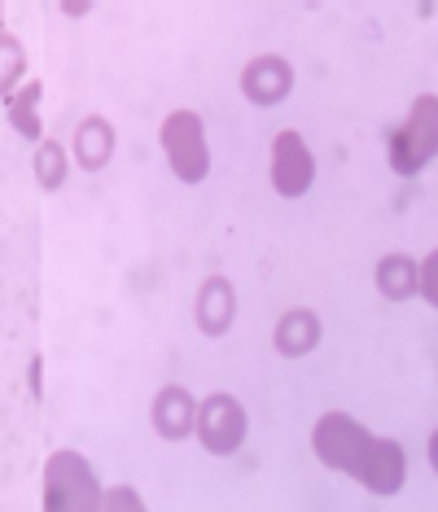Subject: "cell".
I'll return each instance as SVG.
<instances>
[{"label": "cell", "mask_w": 438, "mask_h": 512, "mask_svg": "<svg viewBox=\"0 0 438 512\" xmlns=\"http://www.w3.org/2000/svg\"><path fill=\"white\" fill-rule=\"evenodd\" d=\"M311 447H316L320 464L355 477L364 491L373 495H395L403 491L408 477V451L395 438H377L347 412H325L311 429Z\"/></svg>", "instance_id": "obj_1"}, {"label": "cell", "mask_w": 438, "mask_h": 512, "mask_svg": "<svg viewBox=\"0 0 438 512\" xmlns=\"http://www.w3.org/2000/svg\"><path fill=\"white\" fill-rule=\"evenodd\" d=\"M434 158H438V97L421 92L412 101L408 119L390 132V171L395 176H417Z\"/></svg>", "instance_id": "obj_2"}, {"label": "cell", "mask_w": 438, "mask_h": 512, "mask_svg": "<svg viewBox=\"0 0 438 512\" xmlns=\"http://www.w3.org/2000/svg\"><path fill=\"white\" fill-rule=\"evenodd\" d=\"M101 486L97 473L75 451H57L44 469V512H97Z\"/></svg>", "instance_id": "obj_3"}, {"label": "cell", "mask_w": 438, "mask_h": 512, "mask_svg": "<svg viewBox=\"0 0 438 512\" xmlns=\"http://www.w3.org/2000/svg\"><path fill=\"white\" fill-rule=\"evenodd\" d=\"M158 141H163V154L171 162V171H176V180L184 184H202L211 176V145H206V123L202 114L193 110H176L163 119V132H158Z\"/></svg>", "instance_id": "obj_4"}, {"label": "cell", "mask_w": 438, "mask_h": 512, "mask_svg": "<svg viewBox=\"0 0 438 512\" xmlns=\"http://www.w3.org/2000/svg\"><path fill=\"white\" fill-rule=\"evenodd\" d=\"M246 407H241V399H233V394H206V399L198 403V425H193V434H198V442L211 456H233V451H241V442H246Z\"/></svg>", "instance_id": "obj_5"}, {"label": "cell", "mask_w": 438, "mask_h": 512, "mask_svg": "<svg viewBox=\"0 0 438 512\" xmlns=\"http://www.w3.org/2000/svg\"><path fill=\"white\" fill-rule=\"evenodd\" d=\"M272 184L281 197H303L316 184V158H311L307 141L294 127L276 132V141H272Z\"/></svg>", "instance_id": "obj_6"}, {"label": "cell", "mask_w": 438, "mask_h": 512, "mask_svg": "<svg viewBox=\"0 0 438 512\" xmlns=\"http://www.w3.org/2000/svg\"><path fill=\"white\" fill-rule=\"evenodd\" d=\"M241 92H246L255 106H281L294 92V66L276 53H263L241 71Z\"/></svg>", "instance_id": "obj_7"}, {"label": "cell", "mask_w": 438, "mask_h": 512, "mask_svg": "<svg viewBox=\"0 0 438 512\" xmlns=\"http://www.w3.org/2000/svg\"><path fill=\"white\" fill-rule=\"evenodd\" d=\"M193 316H198V329L202 333H228L237 320V289L224 281V276H206L202 289H198V307H193Z\"/></svg>", "instance_id": "obj_8"}, {"label": "cell", "mask_w": 438, "mask_h": 512, "mask_svg": "<svg viewBox=\"0 0 438 512\" xmlns=\"http://www.w3.org/2000/svg\"><path fill=\"white\" fill-rule=\"evenodd\" d=\"M193 425H198V403H193V394L184 386L158 390V399H154V429L158 434L180 442V438L193 434Z\"/></svg>", "instance_id": "obj_9"}, {"label": "cell", "mask_w": 438, "mask_h": 512, "mask_svg": "<svg viewBox=\"0 0 438 512\" xmlns=\"http://www.w3.org/2000/svg\"><path fill=\"white\" fill-rule=\"evenodd\" d=\"M272 342H276V351L290 355V359L316 351V346H320V320H316V311H307V307L285 311V316L276 320Z\"/></svg>", "instance_id": "obj_10"}, {"label": "cell", "mask_w": 438, "mask_h": 512, "mask_svg": "<svg viewBox=\"0 0 438 512\" xmlns=\"http://www.w3.org/2000/svg\"><path fill=\"white\" fill-rule=\"evenodd\" d=\"M377 289L390 302H408L412 294H421V263L408 259V254H386L377 263Z\"/></svg>", "instance_id": "obj_11"}, {"label": "cell", "mask_w": 438, "mask_h": 512, "mask_svg": "<svg viewBox=\"0 0 438 512\" xmlns=\"http://www.w3.org/2000/svg\"><path fill=\"white\" fill-rule=\"evenodd\" d=\"M79 162H84L88 171H97L101 162L110 158V149H114V136H110V127L101 123V119H88L84 127H79Z\"/></svg>", "instance_id": "obj_12"}, {"label": "cell", "mask_w": 438, "mask_h": 512, "mask_svg": "<svg viewBox=\"0 0 438 512\" xmlns=\"http://www.w3.org/2000/svg\"><path fill=\"white\" fill-rule=\"evenodd\" d=\"M36 101H40V84H31L22 97L9 101V119H14L27 136H40V123H36Z\"/></svg>", "instance_id": "obj_13"}, {"label": "cell", "mask_w": 438, "mask_h": 512, "mask_svg": "<svg viewBox=\"0 0 438 512\" xmlns=\"http://www.w3.org/2000/svg\"><path fill=\"white\" fill-rule=\"evenodd\" d=\"M36 167H40V184H44V189H57V184L66 180V158H62V149H57V145H40Z\"/></svg>", "instance_id": "obj_14"}, {"label": "cell", "mask_w": 438, "mask_h": 512, "mask_svg": "<svg viewBox=\"0 0 438 512\" xmlns=\"http://www.w3.org/2000/svg\"><path fill=\"white\" fill-rule=\"evenodd\" d=\"M97 512H149L145 499L132 491V486H114V491L101 495V508Z\"/></svg>", "instance_id": "obj_15"}, {"label": "cell", "mask_w": 438, "mask_h": 512, "mask_svg": "<svg viewBox=\"0 0 438 512\" xmlns=\"http://www.w3.org/2000/svg\"><path fill=\"white\" fill-rule=\"evenodd\" d=\"M22 75V49L14 40H0V92Z\"/></svg>", "instance_id": "obj_16"}, {"label": "cell", "mask_w": 438, "mask_h": 512, "mask_svg": "<svg viewBox=\"0 0 438 512\" xmlns=\"http://www.w3.org/2000/svg\"><path fill=\"white\" fill-rule=\"evenodd\" d=\"M421 298L430 307H438V250L425 254V263H421Z\"/></svg>", "instance_id": "obj_17"}, {"label": "cell", "mask_w": 438, "mask_h": 512, "mask_svg": "<svg viewBox=\"0 0 438 512\" xmlns=\"http://www.w3.org/2000/svg\"><path fill=\"white\" fill-rule=\"evenodd\" d=\"M430 469L438 473V429H434V434H430Z\"/></svg>", "instance_id": "obj_18"}]
</instances>
